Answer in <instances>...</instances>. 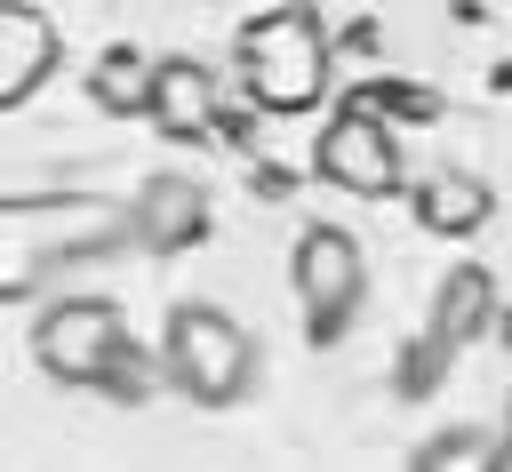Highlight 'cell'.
Segmentation results:
<instances>
[{"label":"cell","instance_id":"6","mask_svg":"<svg viewBox=\"0 0 512 472\" xmlns=\"http://www.w3.org/2000/svg\"><path fill=\"white\" fill-rule=\"evenodd\" d=\"M144 120H152L168 144L216 136V80H208V64H200V56H160V64H152V104H144Z\"/></svg>","mask_w":512,"mask_h":472},{"label":"cell","instance_id":"11","mask_svg":"<svg viewBox=\"0 0 512 472\" xmlns=\"http://www.w3.org/2000/svg\"><path fill=\"white\" fill-rule=\"evenodd\" d=\"M416 472H504V440L480 424H448L416 448Z\"/></svg>","mask_w":512,"mask_h":472},{"label":"cell","instance_id":"5","mask_svg":"<svg viewBox=\"0 0 512 472\" xmlns=\"http://www.w3.org/2000/svg\"><path fill=\"white\" fill-rule=\"evenodd\" d=\"M296 296L312 312V344L344 336V320L368 296V256H360V240L344 224H304L296 232Z\"/></svg>","mask_w":512,"mask_h":472},{"label":"cell","instance_id":"8","mask_svg":"<svg viewBox=\"0 0 512 472\" xmlns=\"http://www.w3.org/2000/svg\"><path fill=\"white\" fill-rule=\"evenodd\" d=\"M48 72H56V24L32 0H8L0 8V104H24Z\"/></svg>","mask_w":512,"mask_h":472},{"label":"cell","instance_id":"4","mask_svg":"<svg viewBox=\"0 0 512 472\" xmlns=\"http://www.w3.org/2000/svg\"><path fill=\"white\" fill-rule=\"evenodd\" d=\"M312 168H320L336 192H352V200H392V192H400V136H392V120L376 112V96H352V104L320 128Z\"/></svg>","mask_w":512,"mask_h":472},{"label":"cell","instance_id":"2","mask_svg":"<svg viewBox=\"0 0 512 472\" xmlns=\"http://www.w3.org/2000/svg\"><path fill=\"white\" fill-rule=\"evenodd\" d=\"M160 368L192 408H232L256 384V344L224 304H176L160 336Z\"/></svg>","mask_w":512,"mask_h":472},{"label":"cell","instance_id":"7","mask_svg":"<svg viewBox=\"0 0 512 472\" xmlns=\"http://www.w3.org/2000/svg\"><path fill=\"white\" fill-rule=\"evenodd\" d=\"M128 232H136L152 256H176V248L208 240V192H200L192 176H152V184L136 192V208H128Z\"/></svg>","mask_w":512,"mask_h":472},{"label":"cell","instance_id":"14","mask_svg":"<svg viewBox=\"0 0 512 472\" xmlns=\"http://www.w3.org/2000/svg\"><path fill=\"white\" fill-rule=\"evenodd\" d=\"M504 344H512V312H504Z\"/></svg>","mask_w":512,"mask_h":472},{"label":"cell","instance_id":"9","mask_svg":"<svg viewBox=\"0 0 512 472\" xmlns=\"http://www.w3.org/2000/svg\"><path fill=\"white\" fill-rule=\"evenodd\" d=\"M488 320H504V312H496V280H488L480 264H456V272L440 280V296H432V344H472Z\"/></svg>","mask_w":512,"mask_h":472},{"label":"cell","instance_id":"3","mask_svg":"<svg viewBox=\"0 0 512 472\" xmlns=\"http://www.w3.org/2000/svg\"><path fill=\"white\" fill-rule=\"evenodd\" d=\"M128 352V320L112 296H56L40 320H32V360L56 376V384H96L120 368Z\"/></svg>","mask_w":512,"mask_h":472},{"label":"cell","instance_id":"12","mask_svg":"<svg viewBox=\"0 0 512 472\" xmlns=\"http://www.w3.org/2000/svg\"><path fill=\"white\" fill-rule=\"evenodd\" d=\"M96 104L104 112H144L152 104V64L136 48H104L96 56Z\"/></svg>","mask_w":512,"mask_h":472},{"label":"cell","instance_id":"13","mask_svg":"<svg viewBox=\"0 0 512 472\" xmlns=\"http://www.w3.org/2000/svg\"><path fill=\"white\" fill-rule=\"evenodd\" d=\"M104 392H112V400H144V392H152V368H144V352H136V344L120 352V368L104 376Z\"/></svg>","mask_w":512,"mask_h":472},{"label":"cell","instance_id":"1","mask_svg":"<svg viewBox=\"0 0 512 472\" xmlns=\"http://www.w3.org/2000/svg\"><path fill=\"white\" fill-rule=\"evenodd\" d=\"M240 72H248V96L264 112H312L320 88H328V32H320V16L304 0L264 8L240 32Z\"/></svg>","mask_w":512,"mask_h":472},{"label":"cell","instance_id":"10","mask_svg":"<svg viewBox=\"0 0 512 472\" xmlns=\"http://www.w3.org/2000/svg\"><path fill=\"white\" fill-rule=\"evenodd\" d=\"M488 208H496V200H488L480 176H432V184L416 192V216H424L432 232H480Z\"/></svg>","mask_w":512,"mask_h":472}]
</instances>
